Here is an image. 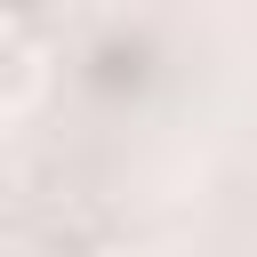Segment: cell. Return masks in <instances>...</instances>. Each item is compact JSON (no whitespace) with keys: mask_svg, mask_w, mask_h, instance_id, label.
Returning a JSON list of instances; mask_svg holds the SVG:
<instances>
[{"mask_svg":"<svg viewBox=\"0 0 257 257\" xmlns=\"http://www.w3.org/2000/svg\"><path fill=\"white\" fill-rule=\"evenodd\" d=\"M32 88H40V48L16 24H0V112H24Z\"/></svg>","mask_w":257,"mask_h":257,"instance_id":"obj_1","label":"cell"},{"mask_svg":"<svg viewBox=\"0 0 257 257\" xmlns=\"http://www.w3.org/2000/svg\"><path fill=\"white\" fill-rule=\"evenodd\" d=\"M32 257H112V249H96V233L80 225V217H64V225H48L40 233V249Z\"/></svg>","mask_w":257,"mask_h":257,"instance_id":"obj_2","label":"cell"},{"mask_svg":"<svg viewBox=\"0 0 257 257\" xmlns=\"http://www.w3.org/2000/svg\"><path fill=\"white\" fill-rule=\"evenodd\" d=\"M112 257H153V249H112Z\"/></svg>","mask_w":257,"mask_h":257,"instance_id":"obj_3","label":"cell"}]
</instances>
